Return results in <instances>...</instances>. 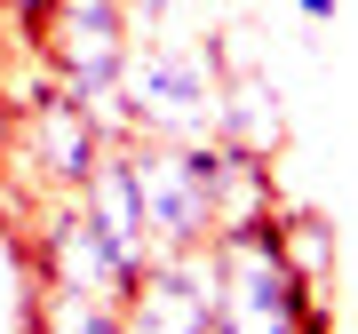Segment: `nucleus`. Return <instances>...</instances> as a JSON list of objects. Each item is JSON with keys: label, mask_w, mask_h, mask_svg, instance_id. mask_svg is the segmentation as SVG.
Wrapping results in <instances>:
<instances>
[{"label": "nucleus", "mask_w": 358, "mask_h": 334, "mask_svg": "<svg viewBox=\"0 0 358 334\" xmlns=\"http://www.w3.org/2000/svg\"><path fill=\"white\" fill-rule=\"evenodd\" d=\"M231 80L223 32L215 24H159L136 32L128 72H120V103H128V128L152 143H207L215 136V96Z\"/></svg>", "instance_id": "1"}, {"label": "nucleus", "mask_w": 358, "mask_h": 334, "mask_svg": "<svg viewBox=\"0 0 358 334\" xmlns=\"http://www.w3.org/2000/svg\"><path fill=\"white\" fill-rule=\"evenodd\" d=\"M223 255V310L215 334H334V295L303 286L279 255V231H231L215 239Z\"/></svg>", "instance_id": "2"}, {"label": "nucleus", "mask_w": 358, "mask_h": 334, "mask_svg": "<svg viewBox=\"0 0 358 334\" xmlns=\"http://www.w3.org/2000/svg\"><path fill=\"white\" fill-rule=\"evenodd\" d=\"M103 152H112V136L96 128V112L72 88H56L48 72L8 103V159L24 167L40 199H80V183L96 175Z\"/></svg>", "instance_id": "3"}, {"label": "nucleus", "mask_w": 358, "mask_h": 334, "mask_svg": "<svg viewBox=\"0 0 358 334\" xmlns=\"http://www.w3.org/2000/svg\"><path fill=\"white\" fill-rule=\"evenodd\" d=\"M136 159V191H143V231H152V255H176V247H215V167L223 143H128Z\"/></svg>", "instance_id": "4"}, {"label": "nucleus", "mask_w": 358, "mask_h": 334, "mask_svg": "<svg viewBox=\"0 0 358 334\" xmlns=\"http://www.w3.org/2000/svg\"><path fill=\"white\" fill-rule=\"evenodd\" d=\"M24 255L40 286H64V295H103V303H128L143 255H128L120 239H103L88 223L80 199H40L24 223Z\"/></svg>", "instance_id": "5"}, {"label": "nucleus", "mask_w": 358, "mask_h": 334, "mask_svg": "<svg viewBox=\"0 0 358 334\" xmlns=\"http://www.w3.org/2000/svg\"><path fill=\"white\" fill-rule=\"evenodd\" d=\"M128 48H136V16H128V0H56L48 24H40V40H32L40 72H48L56 88H72L80 103L120 96Z\"/></svg>", "instance_id": "6"}, {"label": "nucleus", "mask_w": 358, "mask_h": 334, "mask_svg": "<svg viewBox=\"0 0 358 334\" xmlns=\"http://www.w3.org/2000/svg\"><path fill=\"white\" fill-rule=\"evenodd\" d=\"M215 310H223V255L176 247L136 270L120 319H128V334H215Z\"/></svg>", "instance_id": "7"}, {"label": "nucleus", "mask_w": 358, "mask_h": 334, "mask_svg": "<svg viewBox=\"0 0 358 334\" xmlns=\"http://www.w3.org/2000/svg\"><path fill=\"white\" fill-rule=\"evenodd\" d=\"M215 143L239 159H279L287 152V96L263 64H239L215 96Z\"/></svg>", "instance_id": "8"}, {"label": "nucleus", "mask_w": 358, "mask_h": 334, "mask_svg": "<svg viewBox=\"0 0 358 334\" xmlns=\"http://www.w3.org/2000/svg\"><path fill=\"white\" fill-rule=\"evenodd\" d=\"M279 207H287V199H279V167L223 152V167H215V239L263 231V223H279Z\"/></svg>", "instance_id": "9"}, {"label": "nucleus", "mask_w": 358, "mask_h": 334, "mask_svg": "<svg viewBox=\"0 0 358 334\" xmlns=\"http://www.w3.org/2000/svg\"><path fill=\"white\" fill-rule=\"evenodd\" d=\"M271 231H279V255H287V270L303 286H334V270H343V239H334V223L319 215V207H279V223H271Z\"/></svg>", "instance_id": "10"}, {"label": "nucleus", "mask_w": 358, "mask_h": 334, "mask_svg": "<svg viewBox=\"0 0 358 334\" xmlns=\"http://www.w3.org/2000/svg\"><path fill=\"white\" fill-rule=\"evenodd\" d=\"M32 334H128V319H120V303H103V295H64V286H40Z\"/></svg>", "instance_id": "11"}, {"label": "nucleus", "mask_w": 358, "mask_h": 334, "mask_svg": "<svg viewBox=\"0 0 358 334\" xmlns=\"http://www.w3.org/2000/svg\"><path fill=\"white\" fill-rule=\"evenodd\" d=\"M32 310H40V279H32L24 231H0V334H32Z\"/></svg>", "instance_id": "12"}, {"label": "nucleus", "mask_w": 358, "mask_h": 334, "mask_svg": "<svg viewBox=\"0 0 358 334\" xmlns=\"http://www.w3.org/2000/svg\"><path fill=\"white\" fill-rule=\"evenodd\" d=\"M294 16H303V24H334V16H343V0H294Z\"/></svg>", "instance_id": "13"}]
</instances>
